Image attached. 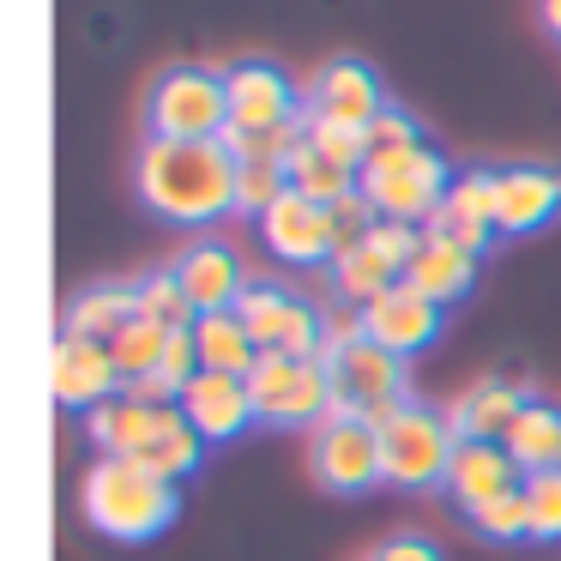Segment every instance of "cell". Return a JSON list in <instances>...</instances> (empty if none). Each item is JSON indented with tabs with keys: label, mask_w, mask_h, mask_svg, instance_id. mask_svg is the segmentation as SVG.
I'll return each mask as SVG.
<instances>
[{
	"label": "cell",
	"mask_w": 561,
	"mask_h": 561,
	"mask_svg": "<svg viewBox=\"0 0 561 561\" xmlns=\"http://www.w3.org/2000/svg\"><path fill=\"white\" fill-rule=\"evenodd\" d=\"M127 320H139V284L103 278V284H85V290L67 302L61 332H79V339H103V344H110Z\"/></svg>",
	"instance_id": "cell-22"
},
{
	"label": "cell",
	"mask_w": 561,
	"mask_h": 561,
	"mask_svg": "<svg viewBox=\"0 0 561 561\" xmlns=\"http://www.w3.org/2000/svg\"><path fill=\"white\" fill-rule=\"evenodd\" d=\"M459 435L447 428L440 404H404L387 428H380V465H387V483L399 489H435L447 483V465Z\"/></svg>",
	"instance_id": "cell-4"
},
{
	"label": "cell",
	"mask_w": 561,
	"mask_h": 561,
	"mask_svg": "<svg viewBox=\"0 0 561 561\" xmlns=\"http://www.w3.org/2000/svg\"><path fill=\"white\" fill-rule=\"evenodd\" d=\"M284 187H290V170H284V163H266V158H242V163H236V211H254V218H260Z\"/></svg>",
	"instance_id": "cell-33"
},
{
	"label": "cell",
	"mask_w": 561,
	"mask_h": 561,
	"mask_svg": "<svg viewBox=\"0 0 561 561\" xmlns=\"http://www.w3.org/2000/svg\"><path fill=\"white\" fill-rule=\"evenodd\" d=\"M308 471L332 495H363V489L387 483L380 465V428L368 423H314L308 435Z\"/></svg>",
	"instance_id": "cell-8"
},
{
	"label": "cell",
	"mask_w": 561,
	"mask_h": 561,
	"mask_svg": "<svg viewBox=\"0 0 561 561\" xmlns=\"http://www.w3.org/2000/svg\"><path fill=\"white\" fill-rule=\"evenodd\" d=\"M163 344H170V327H158L151 314L127 320V327L110 339V356H115V368H122V380L151 375V368L163 363Z\"/></svg>",
	"instance_id": "cell-29"
},
{
	"label": "cell",
	"mask_w": 561,
	"mask_h": 561,
	"mask_svg": "<svg viewBox=\"0 0 561 561\" xmlns=\"http://www.w3.org/2000/svg\"><path fill=\"white\" fill-rule=\"evenodd\" d=\"M284 170H290V187L296 194H308V199H320V206H332V199H344L356 187V175L363 170H351V163H339V158H327L320 146H296L290 158H284Z\"/></svg>",
	"instance_id": "cell-28"
},
{
	"label": "cell",
	"mask_w": 561,
	"mask_h": 561,
	"mask_svg": "<svg viewBox=\"0 0 561 561\" xmlns=\"http://www.w3.org/2000/svg\"><path fill=\"white\" fill-rule=\"evenodd\" d=\"M122 368H115L110 344L103 339H79V332H55V351H49V392L55 404L67 411H98L103 399H122Z\"/></svg>",
	"instance_id": "cell-9"
},
{
	"label": "cell",
	"mask_w": 561,
	"mask_h": 561,
	"mask_svg": "<svg viewBox=\"0 0 561 561\" xmlns=\"http://www.w3.org/2000/svg\"><path fill=\"white\" fill-rule=\"evenodd\" d=\"M175 278H182L187 302H194L199 314H211V308H236V296L248 290L242 260H236V248H224V242L182 248V254H175Z\"/></svg>",
	"instance_id": "cell-20"
},
{
	"label": "cell",
	"mask_w": 561,
	"mask_h": 561,
	"mask_svg": "<svg viewBox=\"0 0 561 561\" xmlns=\"http://www.w3.org/2000/svg\"><path fill=\"white\" fill-rule=\"evenodd\" d=\"M363 327L375 344H387L392 356H411L423 351V344H435L440 332V302H428L416 284H387V290L375 296V302H363Z\"/></svg>",
	"instance_id": "cell-12"
},
{
	"label": "cell",
	"mask_w": 561,
	"mask_h": 561,
	"mask_svg": "<svg viewBox=\"0 0 561 561\" xmlns=\"http://www.w3.org/2000/svg\"><path fill=\"white\" fill-rule=\"evenodd\" d=\"M248 392H254L260 423H320L332 404V368L314 363V356H284V351H260L254 375H248Z\"/></svg>",
	"instance_id": "cell-5"
},
{
	"label": "cell",
	"mask_w": 561,
	"mask_h": 561,
	"mask_svg": "<svg viewBox=\"0 0 561 561\" xmlns=\"http://www.w3.org/2000/svg\"><path fill=\"white\" fill-rule=\"evenodd\" d=\"M543 25L561 37V0H543Z\"/></svg>",
	"instance_id": "cell-39"
},
{
	"label": "cell",
	"mask_w": 561,
	"mask_h": 561,
	"mask_svg": "<svg viewBox=\"0 0 561 561\" xmlns=\"http://www.w3.org/2000/svg\"><path fill=\"white\" fill-rule=\"evenodd\" d=\"M236 314L254 332L260 351H284V356H320V308L290 296L272 278H248V290L236 296Z\"/></svg>",
	"instance_id": "cell-7"
},
{
	"label": "cell",
	"mask_w": 561,
	"mask_h": 561,
	"mask_svg": "<svg viewBox=\"0 0 561 561\" xmlns=\"http://www.w3.org/2000/svg\"><path fill=\"white\" fill-rule=\"evenodd\" d=\"M182 411H187V423H194L206 440H230V435H242L248 423H260L248 380L242 375H218V368H199V375L187 380Z\"/></svg>",
	"instance_id": "cell-15"
},
{
	"label": "cell",
	"mask_w": 561,
	"mask_h": 561,
	"mask_svg": "<svg viewBox=\"0 0 561 561\" xmlns=\"http://www.w3.org/2000/svg\"><path fill=\"white\" fill-rule=\"evenodd\" d=\"M531 404V387L525 380H477V387H465L459 399L440 404V416H447V428L459 440H507L513 416Z\"/></svg>",
	"instance_id": "cell-16"
},
{
	"label": "cell",
	"mask_w": 561,
	"mask_h": 561,
	"mask_svg": "<svg viewBox=\"0 0 561 561\" xmlns=\"http://www.w3.org/2000/svg\"><path fill=\"white\" fill-rule=\"evenodd\" d=\"M327 266H332V290H339L344 302H375V296L387 290V284H399V278H404V266L375 242V236H363V242L339 248V254H332Z\"/></svg>",
	"instance_id": "cell-25"
},
{
	"label": "cell",
	"mask_w": 561,
	"mask_h": 561,
	"mask_svg": "<svg viewBox=\"0 0 561 561\" xmlns=\"http://www.w3.org/2000/svg\"><path fill=\"white\" fill-rule=\"evenodd\" d=\"M230 122V91L211 67H170L151 85V134L163 139H218Z\"/></svg>",
	"instance_id": "cell-6"
},
{
	"label": "cell",
	"mask_w": 561,
	"mask_h": 561,
	"mask_svg": "<svg viewBox=\"0 0 561 561\" xmlns=\"http://www.w3.org/2000/svg\"><path fill=\"white\" fill-rule=\"evenodd\" d=\"M260 236H266V248H272L278 260H290V266H314V260H332V254H339L332 211L320 206V199L296 194V187H284V194L272 199L266 211H260Z\"/></svg>",
	"instance_id": "cell-10"
},
{
	"label": "cell",
	"mask_w": 561,
	"mask_h": 561,
	"mask_svg": "<svg viewBox=\"0 0 561 561\" xmlns=\"http://www.w3.org/2000/svg\"><path fill=\"white\" fill-rule=\"evenodd\" d=\"M139 284V314H151L158 327H194L199 320V308L187 302V290H182V278H175V266H158V272H146V278H134Z\"/></svg>",
	"instance_id": "cell-30"
},
{
	"label": "cell",
	"mask_w": 561,
	"mask_h": 561,
	"mask_svg": "<svg viewBox=\"0 0 561 561\" xmlns=\"http://www.w3.org/2000/svg\"><path fill=\"white\" fill-rule=\"evenodd\" d=\"M158 375L170 380V387H187V380L199 375V344H194V327H175L170 344H163V363Z\"/></svg>",
	"instance_id": "cell-37"
},
{
	"label": "cell",
	"mask_w": 561,
	"mask_h": 561,
	"mask_svg": "<svg viewBox=\"0 0 561 561\" xmlns=\"http://www.w3.org/2000/svg\"><path fill=\"white\" fill-rule=\"evenodd\" d=\"M519 483H525V471H519V459H513L501 440H459L440 489L471 513V507H483V501L507 495V489H519Z\"/></svg>",
	"instance_id": "cell-17"
},
{
	"label": "cell",
	"mask_w": 561,
	"mask_h": 561,
	"mask_svg": "<svg viewBox=\"0 0 561 561\" xmlns=\"http://www.w3.org/2000/svg\"><path fill=\"white\" fill-rule=\"evenodd\" d=\"M224 91H230V122L242 127V134L284 127L296 110H302L296 85H290V79H284L272 61H236L230 73H224Z\"/></svg>",
	"instance_id": "cell-13"
},
{
	"label": "cell",
	"mask_w": 561,
	"mask_h": 561,
	"mask_svg": "<svg viewBox=\"0 0 561 561\" xmlns=\"http://www.w3.org/2000/svg\"><path fill=\"white\" fill-rule=\"evenodd\" d=\"M163 404H139V399H103L98 411H85V435L98 447V459H139L146 440L158 435Z\"/></svg>",
	"instance_id": "cell-21"
},
{
	"label": "cell",
	"mask_w": 561,
	"mask_h": 561,
	"mask_svg": "<svg viewBox=\"0 0 561 561\" xmlns=\"http://www.w3.org/2000/svg\"><path fill=\"white\" fill-rule=\"evenodd\" d=\"M363 134H368V158H375V151H399V146H416V139H423V134H416L411 115L392 110V103H387V110H380L375 122L363 127Z\"/></svg>",
	"instance_id": "cell-36"
},
{
	"label": "cell",
	"mask_w": 561,
	"mask_h": 561,
	"mask_svg": "<svg viewBox=\"0 0 561 561\" xmlns=\"http://www.w3.org/2000/svg\"><path fill=\"white\" fill-rule=\"evenodd\" d=\"M302 127H308V146H320L327 158L351 163V170H363L368 163V134L351 122H332V115H320L314 103H302Z\"/></svg>",
	"instance_id": "cell-31"
},
{
	"label": "cell",
	"mask_w": 561,
	"mask_h": 561,
	"mask_svg": "<svg viewBox=\"0 0 561 561\" xmlns=\"http://www.w3.org/2000/svg\"><path fill=\"white\" fill-rule=\"evenodd\" d=\"M134 182L146 206H158L175 224H211L236 211V158L224 139H163L151 134L139 146Z\"/></svg>",
	"instance_id": "cell-1"
},
{
	"label": "cell",
	"mask_w": 561,
	"mask_h": 561,
	"mask_svg": "<svg viewBox=\"0 0 561 561\" xmlns=\"http://www.w3.org/2000/svg\"><path fill=\"white\" fill-rule=\"evenodd\" d=\"M477 278V254L459 242H440V236H423L411 254V266H404V284H416V290L428 296V302L447 308L453 296H465Z\"/></svg>",
	"instance_id": "cell-23"
},
{
	"label": "cell",
	"mask_w": 561,
	"mask_h": 561,
	"mask_svg": "<svg viewBox=\"0 0 561 561\" xmlns=\"http://www.w3.org/2000/svg\"><path fill=\"white\" fill-rule=\"evenodd\" d=\"M356 187L375 199L380 218H399L423 230L428 211L440 206V194L453 187V170L428 139H416V146H399V151H375L363 163V175H356Z\"/></svg>",
	"instance_id": "cell-3"
},
{
	"label": "cell",
	"mask_w": 561,
	"mask_h": 561,
	"mask_svg": "<svg viewBox=\"0 0 561 561\" xmlns=\"http://www.w3.org/2000/svg\"><path fill=\"white\" fill-rule=\"evenodd\" d=\"M296 98L314 103V110L332 115V122H351V127H368L380 110H387L380 79L368 73L363 61H351V55H339V61H327L320 73H308L302 85H296Z\"/></svg>",
	"instance_id": "cell-14"
},
{
	"label": "cell",
	"mask_w": 561,
	"mask_h": 561,
	"mask_svg": "<svg viewBox=\"0 0 561 561\" xmlns=\"http://www.w3.org/2000/svg\"><path fill=\"white\" fill-rule=\"evenodd\" d=\"M525 507H531V537L561 543V465H556V471H531V477H525Z\"/></svg>",
	"instance_id": "cell-34"
},
{
	"label": "cell",
	"mask_w": 561,
	"mask_h": 561,
	"mask_svg": "<svg viewBox=\"0 0 561 561\" xmlns=\"http://www.w3.org/2000/svg\"><path fill=\"white\" fill-rule=\"evenodd\" d=\"M423 236H440V242H459V248H471V254H483L489 236H495V170H459L453 175L440 206L428 211Z\"/></svg>",
	"instance_id": "cell-11"
},
{
	"label": "cell",
	"mask_w": 561,
	"mask_h": 561,
	"mask_svg": "<svg viewBox=\"0 0 561 561\" xmlns=\"http://www.w3.org/2000/svg\"><path fill=\"white\" fill-rule=\"evenodd\" d=\"M356 339H368V327H363V302H327L320 308V356L314 363H339V351H351Z\"/></svg>",
	"instance_id": "cell-35"
},
{
	"label": "cell",
	"mask_w": 561,
	"mask_h": 561,
	"mask_svg": "<svg viewBox=\"0 0 561 561\" xmlns=\"http://www.w3.org/2000/svg\"><path fill=\"white\" fill-rule=\"evenodd\" d=\"M332 392H351L363 411L368 404L411 399V368H404V356H392L387 344L356 339L351 351H339V363H332Z\"/></svg>",
	"instance_id": "cell-19"
},
{
	"label": "cell",
	"mask_w": 561,
	"mask_h": 561,
	"mask_svg": "<svg viewBox=\"0 0 561 561\" xmlns=\"http://www.w3.org/2000/svg\"><path fill=\"white\" fill-rule=\"evenodd\" d=\"M465 519H471L483 537H495V543L531 537V507H525V483H519V489H507V495H495V501H483V507H471Z\"/></svg>",
	"instance_id": "cell-32"
},
{
	"label": "cell",
	"mask_w": 561,
	"mask_h": 561,
	"mask_svg": "<svg viewBox=\"0 0 561 561\" xmlns=\"http://www.w3.org/2000/svg\"><path fill=\"white\" fill-rule=\"evenodd\" d=\"M501 447L519 459L525 477H531V471H556V465H561V411H556V404H543V399H531L519 416H513V428H507Z\"/></svg>",
	"instance_id": "cell-27"
},
{
	"label": "cell",
	"mask_w": 561,
	"mask_h": 561,
	"mask_svg": "<svg viewBox=\"0 0 561 561\" xmlns=\"http://www.w3.org/2000/svg\"><path fill=\"white\" fill-rule=\"evenodd\" d=\"M194 344H199V368H218V375H254L260 363V344L254 332L242 327L236 308H211V314L194 320Z\"/></svg>",
	"instance_id": "cell-24"
},
{
	"label": "cell",
	"mask_w": 561,
	"mask_h": 561,
	"mask_svg": "<svg viewBox=\"0 0 561 561\" xmlns=\"http://www.w3.org/2000/svg\"><path fill=\"white\" fill-rule=\"evenodd\" d=\"M561 211V170L549 163H513V170H495V230L519 236L537 230Z\"/></svg>",
	"instance_id": "cell-18"
},
{
	"label": "cell",
	"mask_w": 561,
	"mask_h": 561,
	"mask_svg": "<svg viewBox=\"0 0 561 561\" xmlns=\"http://www.w3.org/2000/svg\"><path fill=\"white\" fill-rule=\"evenodd\" d=\"M199 459H206V435H199V428L187 423V411H182V404H163L158 435L146 440L139 465H146V471H158V477H170V483H182V477L194 471Z\"/></svg>",
	"instance_id": "cell-26"
},
{
	"label": "cell",
	"mask_w": 561,
	"mask_h": 561,
	"mask_svg": "<svg viewBox=\"0 0 561 561\" xmlns=\"http://www.w3.org/2000/svg\"><path fill=\"white\" fill-rule=\"evenodd\" d=\"M368 561H447L428 537H416V531H399V537H387V543H375V556Z\"/></svg>",
	"instance_id": "cell-38"
},
{
	"label": "cell",
	"mask_w": 561,
	"mask_h": 561,
	"mask_svg": "<svg viewBox=\"0 0 561 561\" xmlns=\"http://www.w3.org/2000/svg\"><path fill=\"white\" fill-rule=\"evenodd\" d=\"M79 507L115 543H146V537H158L175 519L182 495H175L170 477L146 471L139 459H98L85 471V483H79Z\"/></svg>",
	"instance_id": "cell-2"
}]
</instances>
